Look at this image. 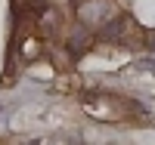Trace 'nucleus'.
I'll return each instance as SVG.
<instances>
[{
	"mask_svg": "<svg viewBox=\"0 0 155 145\" xmlns=\"http://www.w3.org/2000/svg\"><path fill=\"white\" fill-rule=\"evenodd\" d=\"M127 28H130V16H115L109 25H102V28H99V40L118 43V40L127 37Z\"/></svg>",
	"mask_w": 155,
	"mask_h": 145,
	"instance_id": "f257e3e1",
	"label": "nucleus"
}]
</instances>
